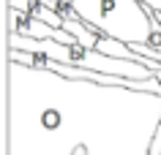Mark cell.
I'll use <instances>...</instances> for the list:
<instances>
[{
  "label": "cell",
  "instance_id": "obj_1",
  "mask_svg": "<svg viewBox=\"0 0 161 155\" xmlns=\"http://www.w3.org/2000/svg\"><path fill=\"white\" fill-rule=\"evenodd\" d=\"M71 8L93 30L131 44L139 54L161 52V22L142 0H71Z\"/></svg>",
  "mask_w": 161,
  "mask_h": 155
},
{
  "label": "cell",
  "instance_id": "obj_2",
  "mask_svg": "<svg viewBox=\"0 0 161 155\" xmlns=\"http://www.w3.org/2000/svg\"><path fill=\"white\" fill-rule=\"evenodd\" d=\"M8 49H22V52H33L41 54L47 60H58L66 65H76V68H93V71H107V74H118V76H128V79H150L156 76L150 65L128 57H115L107 52L87 46L82 41H58V38H33V35H22L8 30L6 35Z\"/></svg>",
  "mask_w": 161,
  "mask_h": 155
},
{
  "label": "cell",
  "instance_id": "obj_3",
  "mask_svg": "<svg viewBox=\"0 0 161 155\" xmlns=\"http://www.w3.org/2000/svg\"><path fill=\"white\" fill-rule=\"evenodd\" d=\"M156 17H158V22H161V11H158V8H156ZM147 57H153V60L161 63V52H153V54H147Z\"/></svg>",
  "mask_w": 161,
  "mask_h": 155
},
{
  "label": "cell",
  "instance_id": "obj_4",
  "mask_svg": "<svg viewBox=\"0 0 161 155\" xmlns=\"http://www.w3.org/2000/svg\"><path fill=\"white\" fill-rule=\"evenodd\" d=\"M71 155H90V152H87L85 147H76V150H74V152H71Z\"/></svg>",
  "mask_w": 161,
  "mask_h": 155
},
{
  "label": "cell",
  "instance_id": "obj_5",
  "mask_svg": "<svg viewBox=\"0 0 161 155\" xmlns=\"http://www.w3.org/2000/svg\"><path fill=\"white\" fill-rule=\"evenodd\" d=\"M60 3H71V0H60Z\"/></svg>",
  "mask_w": 161,
  "mask_h": 155
}]
</instances>
